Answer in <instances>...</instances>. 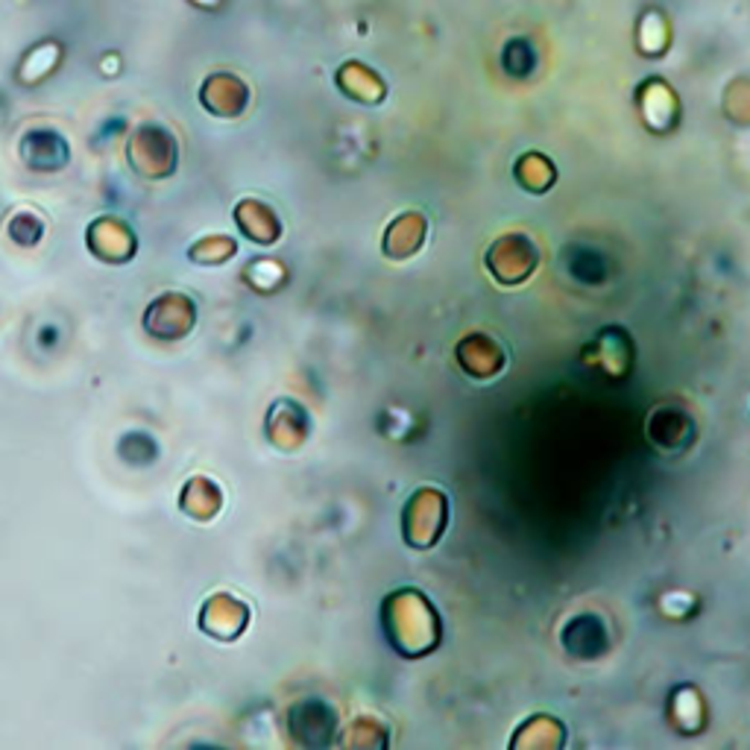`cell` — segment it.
<instances>
[{
  "instance_id": "6da1fadb",
  "label": "cell",
  "mask_w": 750,
  "mask_h": 750,
  "mask_svg": "<svg viewBox=\"0 0 750 750\" xmlns=\"http://www.w3.org/2000/svg\"><path fill=\"white\" fill-rule=\"evenodd\" d=\"M499 247L507 253V265L493 267V274L502 281H507V285L522 281L531 274V270H534V265H537V253H534V247H531L528 240L507 238V240H499Z\"/></svg>"
}]
</instances>
